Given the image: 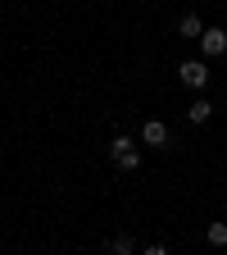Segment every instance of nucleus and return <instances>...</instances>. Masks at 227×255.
I'll return each instance as SVG.
<instances>
[{
    "instance_id": "nucleus-6",
    "label": "nucleus",
    "mask_w": 227,
    "mask_h": 255,
    "mask_svg": "<svg viewBox=\"0 0 227 255\" xmlns=\"http://www.w3.org/2000/svg\"><path fill=\"white\" fill-rule=\"evenodd\" d=\"M209 114H214V105L205 101V96H196V101L186 105V119H191V123H209Z\"/></svg>"
},
{
    "instance_id": "nucleus-1",
    "label": "nucleus",
    "mask_w": 227,
    "mask_h": 255,
    "mask_svg": "<svg viewBox=\"0 0 227 255\" xmlns=\"http://www.w3.org/2000/svg\"><path fill=\"white\" fill-rule=\"evenodd\" d=\"M109 159L123 169V173H132V169H141V150L132 146V137H114L109 141Z\"/></svg>"
},
{
    "instance_id": "nucleus-5",
    "label": "nucleus",
    "mask_w": 227,
    "mask_h": 255,
    "mask_svg": "<svg viewBox=\"0 0 227 255\" xmlns=\"http://www.w3.org/2000/svg\"><path fill=\"white\" fill-rule=\"evenodd\" d=\"M177 32L186 41H200L205 37V23H200V14H182V23H177Z\"/></svg>"
},
{
    "instance_id": "nucleus-9",
    "label": "nucleus",
    "mask_w": 227,
    "mask_h": 255,
    "mask_svg": "<svg viewBox=\"0 0 227 255\" xmlns=\"http://www.w3.org/2000/svg\"><path fill=\"white\" fill-rule=\"evenodd\" d=\"M141 255H168V246H146Z\"/></svg>"
},
{
    "instance_id": "nucleus-8",
    "label": "nucleus",
    "mask_w": 227,
    "mask_h": 255,
    "mask_svg": "<svg viewBox=\"0 0 227 255\" xmlns=\"http://www.w3.org/2000/svg\"><path fill=\"white\" fill-rule=\"evenodd\" d=\"M109 255H137V242L123 233V237H114V242H109Z\"/></svg>"
},
{
    "instance_id": "nucleus-4",
    "label": "nucleus",
    "mask_w": 227,
    "mask_h": 255,
    "mask_svg": "<svg viewBox=\"0 0 227 255\" xmlns=\"http://www.w3.org/2000/svg\"><path fill=\"white\" fill-rule=\"evenodd\" d=\"M200 50H205L209 59L227 55V32H223V27H205V37H200Z\"/></svg>"
},
{
    "instance_id": "nucleus-2",
    "label": "nucleus",
    "mask_w": 227,
    "mask_h": 255,
    "mask_svg": "<svg viewBox=\"0 0 227 255\" xmlns=\"http://www.w3.org/2000/svg\"><path fill=\"white\" fill-rule=\"evenodd\" d=\"M177 78H182V87H191V91H205L214 73H209L205 59H186V64H177Z\"/></svg>"
},
{
    "instance_id": "nucleus-3",
    "label": "nucleus",
    "mask_w": 227,
    "mask_h": 255,
    "mask_svg": "<svg viewBox=\"0 0 227 255\" xmlns=\"http://www.w3.org/2000/svg\"><path fill=\"white\" fill-rule=\"evenodd\" d=\"M141 141H146V146H159V150H168V146H173V132H168L164 119H146V123H141Z\"/></svg>"
},
{
    "instance_id": "nucleus-7",
    "label": "nucleus",
    "mask_w": 227,
    "mask_h": 255,
    "mask_svg": "<svg viewBox=\"0 0 227 255\" xmlns=\"http://www.w3.org/2000/svg\"><path fill=\"white\" fill-rule=\"evenodd\" d=\"M205 237H209V246H227V223H223V219H214L209 228H205Z\"/></svg>"
}]
</instances>
